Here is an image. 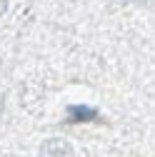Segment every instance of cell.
<instances>
[{
    "label": "cell",
    "mask_w": 155,
    "mask_h": 157,
    "mask_svg": "<svg viewBox=\"0 0 155 157\" xmlns=\"http://www.w3.org/2000/svg\"><path fill=\"white\" fill-rule=\"evenodd\" d=\"M80 122H100V112L90 105H70L65 125H80Z\"/></svg>",
    "instance_id": "cell-1"
},
{
    "label": "cell",
    "mask_w": 155,
    "mask_h": 157,
    "mask_svg": "<svg viewBox=\"0 0 155 157\" xmlns=\"http://www.w3.org/2000/svg\"><path fill=\"white\" fill-rule=\"evenodd\" d=\"M43 157H70V147L63 140H50L43 145Z\"/></svg>",
    "instance_id": "cell-2"
},
{
    "label": "cell",
    "mask_w": 155,
    "mask_h": 157,
    "mask_svg": "<svg viewBox=\"0 0 155 157\" xmlns=\"http://www.w3.org/2000/svg\"><path fill=\"white\" fill-rule=\"evenodd\" d=\"M5 8H8V3H5V0H0V15L5 13Z\"/></svg>",
    "instance_id": "cell-3"
}]
</instances>
